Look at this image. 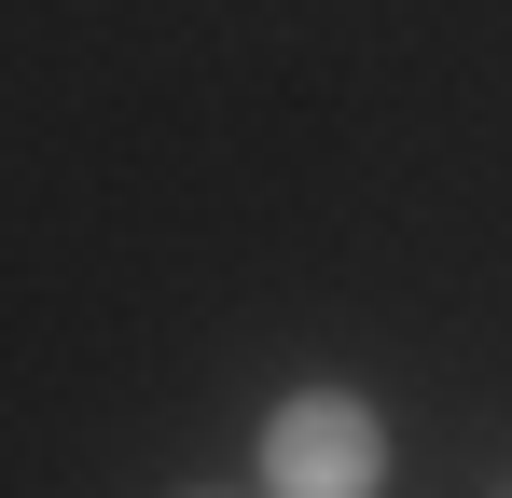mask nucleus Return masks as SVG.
I'll use <instances>...</instances> for the list:
<instances>
[{
  "instance_id": "1",
  "label": "nucleus",
  "mask_w": 512,
  "mask_h": 498,
  "mask_svg": "<svg viewBox=\"0 0 512 498\" xmlns=\"http://www.w3.org/2000/svg\"><path fill=\"white\" fill-rule=\"evenodd\" d=\"M250 485L263 498H374L388 485V415L360 388H291L250 429Z\"/></svg>"
}]
</instances>
